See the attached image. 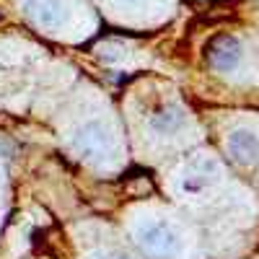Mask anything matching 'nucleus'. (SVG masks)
Returning a JSON list of instances; mask_svg holds the SVG:
<instances>
[{
	"label": "nucleus",
	"mask_w": 259,
	"mask_h": 259,
	"mask_svg": "<svg viewBox=\"0 0 259 259\" xmlns=\"http://www.w3.org/2000/svg\"><path fill=\"white\" fill-rule=\"evenodd\" d=\"M207 60L215 70H231L241 60V45L233 36H215L207 47Z\"/></svg>",
	"instance_id": "f257e3e1"
},
{
	"label": "nucleus",
	"mask_w": 259,
	"mask_h": 259,
	"mask_svg": "<svg viewBox=\"0 0 259 259\" xmlns=\"http://www.w3.org/2000/svg\"><path fill=\"white\" fill-rule=\"evenodd\" d=\"M140 244L148 254L153 256H166L177 249V233L171 231L166 223H150L143 236H140Z\"/></svg>",
	"instance_id": "f03ea898"
},
{
	"label": "nucleus",
	"mask_w": 259,
	"mask_h": 259,
	"mask_svg": "<svg viewBox=\"0 0 259 259\" xmlns=\"http://www.w3.org/2000/svg\"><path fill=\"white\" fill-rule=\"evenodd\" d=\"M228 148L236 161H244V163H251L259 158V140L251 135V133H233L231 140H228Z\"/></svg>",
	"instance_id": "7ed1b4c3"
},
{
	"label": "nucleus",
	"mask_w": 259,
	"mask_h": 259,
	"mask_svg": "<svg viewBox=\"0 0 259 259\" xmlns=\"http://www.w3.org/2000/svg\"><path fill=\"white\" fill-rule=\"evenodd\" d=\"M78 143H80V150H83V153H101L104 145H106V133H104V127H101L99 122L85 124V130L80 133Z\"/></svg>",
	"instance_id": "20e7f679"
},
{
	"label": "nucleus",
	"mask_w": 259,
	"mask_h": 259,
	"mask_svg": "<svg viewBox=\"0 0 259 259\" xmlns=\"http://www.w3.org/2000/svg\"><path fill=\"white\" fill-rule=\"evenodd\" d=\"M29 8L41 24H47V26H52V24L60 21V8H57V3H52V0H31Z\"/></svg>",
	"instance_id": "39448f33"
},
{
	"label": "nucleus",
	"mask_w": 259,
	"mask_h": 259,
	"mask_svg": "<svg viewBox=\"0 0 259 259\" xmlns=\"http://www.w3.org/2000/svg\"><path fill=\"white\" fill-rule=\"evenodd\" d=\"M179 122H182V114H179V112H174V109H171V112H163V114H158V117L153 119V124H156L158 130H163V133L174 130Z\"/></svg>",
	"instance_id": "423d86ee"
},
{
	"label": "nucleus",
	"mask_w": 259,
	"mask_h": 259,
	"mask_svg": "<svg viewBox=\"0 0 259 259\" xmlns=\"http://www.w3.org/2000/svg\"><path fill=\"white\" fill-rule=\"evenodd\" d=\"M114 259H127V256H114Z\"/></svg>",
	"instance_id": "0eeeda50"
}]
</instances>
